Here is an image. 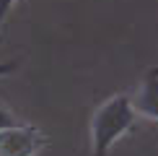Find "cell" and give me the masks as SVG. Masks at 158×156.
I'll use <instances>...</instances> for the list:
<instances>
[{
  "label": "cell",
  "mask_w": 158,
  "mask_h": 156,
  "mask_svg": "<svg viewBox=\"0 0 158 156\" xmlns=\"http://www.w3.org/2000/svg\"><path fill=\"white\" fill-rule=\"evenodd\" d=\"M16 60H13V63H0V78H3V76H8V73H13V70H16Z\"/></svg>",
  "instance_id": "cell-6"
},
{
  "label": "cell",
  "mask_w": 158,
  "mask_h": 156,
  "mask_svg": "<svg viewBox=\"0 0 158 156\" xmlns=\"http://www.w3.org/2000/svg\"><path fill=\"white\" fill-rule=\"evenodd\" d=\"M16 3H18V0H0V31H3V24H5V18H8L10 8Z\"/></svg>",
  "instance_id": "cell-4"
},
{
  "label": "cell",
  "mask_w": 158,
  "mask_h": 156,
  "mask_svg": "<svg viewBox=\"0 0 158 156\" xmlns=\"http://www.w3.org/2000/svg\"><path fill=\"white\" fill-rule=\"evenodd\" d=\"M10 125H16L13 112H8L5 107H0V130H3V128H10Z\"/></svg>",
  "instance_id": "cell-5"
},
{
  "label": "cell",
  "mask_w": 158,
  "mask_h": 156,
  "mask_svg": "<svg viewBox=\"0 0 158 156\" xmlns=\"http://www.w3.org/2000/svg\"><path fill=\"white\" fill-rule=\"evenodd\" d=\"M47 146V135L31 125H10L0 130V156H36Z\"/></svg>",
  "instance_id": "cell-2"
},
{
  "label": "cell",
  "mask_w": 158,
  "mask_h": 156,
  "mask_svg": "<svg viewBox=\"0 0 158 156\" xmlns=\"http://www.w3.org/2000/svg\"><path fill=\"white\" fill-rule=\"evenodd\" d=\"M132 107L137 115L158 122V68H150L145 73V78H143L140 89H137V94L132 99Z\"/></svg>",
  "instance_id": "cell-3"
},
{
  "label": "cell",
  "mask_w": 158,
  "mask_h": 156,
  "mask_svg": "<svg viewBox=\"0 0 158 156\" xmlns=\"http://www.w3.org/2000/svg\"><path fill=\"white\" fill-rule=\"evenodd\" d=\"M137 112L124 94L109 96L91 117V156H109L111 146L135 128Z\"/></svg>",
  "instance_id": "cell-1"
}]
</instances>
